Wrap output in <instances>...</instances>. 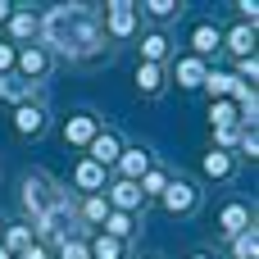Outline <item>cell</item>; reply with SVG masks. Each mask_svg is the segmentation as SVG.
I'll return each mask as SVG.
<instances>
[{
  "label": "cell",
  "instance_id": "cell-21",
  "mask_svg": "<svg viewBox=\"0 0 259 259\" xmlns=\"http://www.w3.org/2000/svg\"><path fill=\"white\" fill-rule=\"evenodd\" d=\"M132 232V223H127V214H109V237L118 241V237H127Z\"/></svg>",
  "mask_w": 259,
  "mask_h": 259
},
{
  "label": "cell",
  "instance_id": "cell-15",
  "mask_svg": "<svg viewBox=\"0 0 259 259\" xmlns=\"http://www.w3.org/2000/svg\"><path fill=\"white\" fill-rule=\"evenodd\" d=\"M123 173H127V178H141V173H146V150H127V155H123Z\"/></svg>",
  "mask_w": 259,
  "mask_h": 259
},
{
  "label": "cell",
  "instance_id": "cell-8",
  "mask_svg": "<svg viewBox=\"0 0 259 259\" xmlns=\"http://www.w3.org/2000/svg\"><path fill=\"white\" fill-rule=\"evenodd\" d=\"M91 137H96V123H91V118H68L64 141H91Z\"/></svg>",
  "mask_w": 259,
  "mask_h": 259
},
{
  "label": "cell",
  "instance_id": "cell-17",
  "mask_svg": "<svg viewBox=\"0 0 259 259\" xmlns=\"http://www.w3.org/2000/svg\"><path fill=\"white\" fill-rule=\"evenodd\" d=\"M137 82H141V91H159V68L155 64H141L137 68Z\"/></svg>",
  "mask_w": 259,
  "mask_h": 259
},
{
  "label": "cell",
  "instance_id": "cell-9",
  "mask_svg": "<svg viewBox=\"0 0 259 259\" xmlns=\"http://www.w3.org/2000/svg\"><path fill=\"white\" fill-rule=\"evenodd\" d=\"M100 182H105V168H100V164H91V159H87V164H77V187L96 191Z\"/></svg>",
  "mask_w": 259,
  "mask_h": 259
},
{
  "label": "cell",
  "instance_id": "cell-30",
  "mask_svg": "<svg viewBox=\"0 0 259 259\" xmlns=\"http://www.w3.org/2000/svg\"><path fill=\"white\" fill-rule=\"evenodd\" d=\"M241 150H246V155H250V159H255V155H259V141H255V132H250V137H246V141H241Z\"/></svg>",
  "mask_w": 259,
  "mask_h": 259
},
{
  "label": "cell",
  "instance_id": "cell-27",
  "mask_svg": "<svg viewBox=\"0 0 259 259\" xmlns=\"http://www.w3.org/2000/svg\"><path fill=\"white\" fill-rule=\"evenodd\" d=\"M64 259H87V246L82 241H64Z\"/></svg>",
  "mask_w": 259,
  "mask_h": 259
},
{
  "label": "cell",
  "instance_id": "cell-7",
  "mask_svg": "<svg viewBox=\"0 0 259 259\" xmlns=\"http://www.w3.org/2000/svg\"><path fill=\"white\" fill-rule=\"evenodd\" d=\"M205 87H209V91H219V96H237L241 77H228V73H205Z\"/></svg>",
  "mask_w": 259,
  "mask_h": 259
},
{
  "label": "cell",
  "instance_id": "cell-24",
  "mask_svg": "<svg viewBox=\"0 0 259 259\" xmlns=\"http://www.w3.org/2000/svg\"><path fill=\"white\" fill-rule=\"evenodd\" d=\"M9 246H14V250H27V246H32L27 228H9Z\"/></svg>",
  "mask_w": 259,
  "mask_h": 259
},
{
  "label": "cell",
  "instance_id": "cell-33",
  "mask_svg": "<svg viewBox=\"0 0 259 259\" xmlns=\"http://www.w3.org/2000/svg\"><path fill=\"white\" fill-rule=\"evenodd\" d=\"M9 9H14V5H9V0H0V18H9Z\"/></svg>",
  "mask_w": 259,
  "mask_h": 259
},
{
  "label": "cell",
  "instance_id": "cell-1",
  "mask_svg": "<svg viewBox=\"0 0 259 259\" xmlns=\"http://www.w3.org/2000/svg\"><path fill=\"white\" fill-rule=\"evenodd\" d=\"M132 27H137V14H132V5H127V0L109 5V32H114V36H127Z\"/></svg>",
  "mask_w": 259,
  "mask_h": 259
},
{
  "label": "cell",
  "instance_id": "cell-26",
  "mask_svg": "<svg viewBox=\"0 0 259 259\" xmlns=\"http://www.w3.org/2000/svg\"><path fill=\"white\" fill-rule=\"evenodd\" d=\"M14 32H18V36H27V32H36V23H32V14H18V18H14Z\"/></svg>",
  "mask_w": 259,
  "mask_h": 259
},
{
  "label": "cell",
  "instance_id": "cell-35",
  "mask_svg": "<svg viewBox=\"0 0 259 259\" xmlns=\"http://www.w3.org/2000/svg\"><path fill=\"white\" fill-rule=\"evenodd\" d=\"M196 259H205V255H196Z\"/></svg>",
  "mask_w": 259,
  "mask_h": 259
},
{
  "label": "cell",
  "instance_id": "cell-5",
  "mask_svg": "<svg viewBox=\"0 0 259 259\" xmlns=\"http://www.w3.org/2000/svg\"><path fill=\"white\" fill-rule=\"evenodd\" d=\"M109 196H114V205H118V209H132V205H141V187H137V182H118Z\"/></svg>",
  "mask_w": 259,
  "mask_h": 259
},
{
  "label": "cell",
  "instance_id": "cell-19",
  "mask_svg": "<svg viewBox=\"0 0 259 259\" xmlns=\"http://www.w3.org/2000/svg\"><path fill=\"white\" fill-rule=\"evenodd\" d=\"M164 50H168V41H164L159 32H150V36H146V59H159Z\"/></svg>",
  "mask_w": 259,
  "mask_h": 259
},
{
  "label": "cell",
  "instance_id": "cell-31",
  "mask_svg": "<svg viewBox=\"0 0 259 259\" xmlns=\"http://www.w3.org/2000/svg\"><path fill=\"white\" fill-rule=\"evenodd\" d=\"M9 64H14V50H9V46H0V68H9Z\"/></svg>",
  "mask_w": 259,
  "mask_h": 259
},
{
  "label": "cell",
  "instance_id": "cell-22",
  "mask_svg": "<svg viewBox=\"0 0 259 259\" xmlns=\"http://www.w3.org/2000/svg\"><path fill=\"white\" fill-rule=\"evenodd\" d=\"M96 259H118V241L114 237H100L96 241Z\"/></svg>",
  "mask_w": 259,
  "mask_h": 259
},
{
  "label": "cell",
  "instance_id": "cell-12",
  "mask_svg": "<svg viewBox=\"0 0 259 259\" xmlns=\"http://www.w3.org/2000/svg\"><path fill=\"white\" fill-rule=\"evenodd\" d=\"M259 241H255V228H246V232H237V259H255Z\"/></svg>",
  "mask_w": 259,
  "mask_h": 259
},
{
  "label": "cell",
  "instance_id": "cell-2",
  "mask_svg": "<svg viewBox=\"0 0 259 259\" xmlns=\"http://www.w3.org/2000/svg\"><path fill=\"white\" fill-rule=\"evenodd\" d=\"M114 159H118V141H114L109 132H96V137H91V164L105 168V164H114Z\"/></svg>",
  "mask_w": 259,
  "mask_h": 259
},
{
  "label": "cell",
  "instance_id": "cell-6",
  "mask_svg": "<svg viewBox=\"0 0 259 259\" xmlns=\"http://www.w3.org/2000/svg\"><path fill=\"white\" fill-rule=\"evenodd\" d=\"M178 77H182V87H200L205 82V64L200 59H182L178 64Z\"/></svg>",
  "mask_w": 259,
  "mask_h": 259
},
{
  "label": "cell",
  "instance_id": "cell-11",
  "mask_svg": "<svg viewBox=\"0 0 259 259\" xmlns=\"http://www.w3.org/2000/svg\"><path fill=\"white\" fill-rule=\"evenodd\" d=\"M205 173H209V178H228V173H232V159H228L223 150H209V155H205Z\"/></svg>",
  "mask_w": 259,
  "mask_h": 259
},
{
  "label": "cell",
  "instance_id": "cell-25",
  "mask_svg": "<svg viewBox=\"0 0 259 259\" xmlns=\"http://www.w3.org/2000/svg\"><path fill=\"white\" fill-rule=\"evenodd\" d=\"M146 9H150V14H155V18H168V14H173V9H178V5H173V0H155V5H146Z\"/></svg>",
  "mask_w": 259,
  "mask_h": 259
},
{
  "label": "cell",
  "instance_id": "cell-16",
  "mask_svg": "<svg viewBox=\"0 0 259 259\" xmlns=\"http://www.w3.org/2000/svg\"><path fill=\"white\" fill-rule=\"evenodd\" d=\"M214 46H219V32H214L209 23H205V27H196V50H200V55H209Z\"/></svg>",
  "mask_w": 259,
  "mask_h": 259
},
{
  "label": "cell",
  "instance_id": "cell-20",
  "mask_svg": "<svg viewBox=\"0 0 259 259\" xmlns=\"http://www.w3.org/2000/svg\"><path fill=\"white\" fill-rule=\"evenodd\" d=\"M141 187H146L141 196H164V187H168V182H164V173H146V182H141Z\"/></svg>",
  "mask_w": 259,
  "mask_h": 259
},
{
  "label": "cell",
  "instance_id": "cell-3",
  "mask_svg": "<svg viewBox=\"0 0 259 259\" xmlns=\"http://www.w3.org/2000/svg\"><path fill=\"white\" fill-rule=\"evenodd\" d=\"M164 205L178 214V209H191L196 205V191L187 187V182H173V187H164Z\"/></svg>",
  "mask_w": 259,
  "mask_h": 259
},
{
  "label": "cell",
  "instance_id": "cell-13",
  "mask_svg": "<svg viewBox=\"0 0 259 259\" xmlns=\"http://www.w3.org/2000/svg\"><path fill=\"white\" fill-rule=\"evenodd\" d=\"M228 41H232V50H237L241 59H250V46H255V36H250V27H237V32L228 36Z\"/></svg>",
  "mask_w": 259,
  "mask_h": 259
},
{
  "label": "cell",
  "instance_id": "cell-4",
  "mask_svg": "<svg viewBox=\"0 0 259 259\" xmlns=\"http://www.w3.org/2000/svg\"><path fill=\"white\" fill-rule=\"evenodd\" d=\"M219 223H223V232H228V237H237V232H246V223H250V214H246V205H228Z\"/></svg>",
  "mask_w": 259,
  "mask_h": 259
},
{
  "label": "cell",
  "instance_id": "cell-23",
  "mask_svg": "<svg viewBox=\"0 0 259 259\" xmlns=\"http://www.w3.org/2000/svg\"><path fill=\"white\" fill-rule=\"evenodd\" d=\"M0 91L18 100V96H27V82H23V77H5V82H0Z\"/></svg>",
  "mask_w": 259,
  "mask_h": 259
},
{
  "label": "cell",
  "instance_id": "cell-18",
  "mask_svg": "<svg viewBox=\"0 0 259 259\" xmlns=\"http://www.w3.org/2000/svg\"><path fill=\"white\" fill-rule=\"evenodd\" d=\"M209 118H214V127H232V118H237V114H232V105H228V100H219V105L209 109Z\"/></svg>",
  "mask_w": 259,
  "mask_h": 259
},
{
  "label": "cell",
  "instance_id": "cell-14",
  "mask_svg": "<svg viewBox=\"0 0 259 259\" xmlns=\"http://www.w3.org/2000/svg\"><path fill=\"white\" fill-rule=\"evenodd\" d=\"M18 64H23V73H32V77H36V73H46V55H41V50H23V55H18Z\"/></svg>",
  "mask_w": 259,
  "mask_h": 259
},
{
  "label": "cell",
  "instance_id": "cell-29",
  "mask_svg": "<svg viewBox=\"0 0 259 259\" xmlns=\"http://www.w3.org/2000/svg\"><path fill=\"white\" fill-rule=\"evenodd\" d=\"M237 9H241V14H246V18H250V23H255V18H259V5H255V0H241V5H237Z\"/></svg>",
  "mask_w": 259,
  "mask_h": 259
},
{
  "label": "cell",
  "instance_id": "cell-28",
  "mask_svg": "<svg viewBox=\"0 0 259 259\" xmlns=\"http://www.w3.org/2000/svg\"><path fill=\"white\" fill-rule=\"evenodd\" d=\"M87 219H105V200L91 196V200H87Z\"/></svg>",
  "mask_w": 259,
  "mask_h": 259
},
{
  "label": "cell",
  "instance_id": "cell-34",
  "mask_svg": "<svg viewBox=\"0 0 259 259\" xmlns=\"http://www.w3.org/2000/svg\"><path fill=\"white\" fill-rule=\"evenodd\" d=\"M0 259H9V250H0Z\"/></svg>",
  "mask_w": 259,
  "mask_h": 259
},
{
  "label": "cell",
  "instance_id": "cell-32",
  "mask_svg": "<svg viewBox=\"0 0 259 259\" xmlns=\"http://www.w3.org/2000/svg\"><path fill=\"white\" fill-rule=\"evenodd\" d=\"M23 259H46V250H41V246H27V255Z\"/></svg>",
  "mask_w": 259,
  "mask_h": 259
},
{
  "label": "cell",
  "instance_id": "cell-10",
  "mask_svg": "<svg viewBox=\"0 0 259 259\" xmlns=\"http://www.w3.org/2000/svg\"><path fill=\"white\" fill-rule=\"evenodd\" d=\"M18 132H41V109L36 105H18Z\"/></svg>",
  "mask_w": 259,
  "mask_h": 259
}]
</instances>
